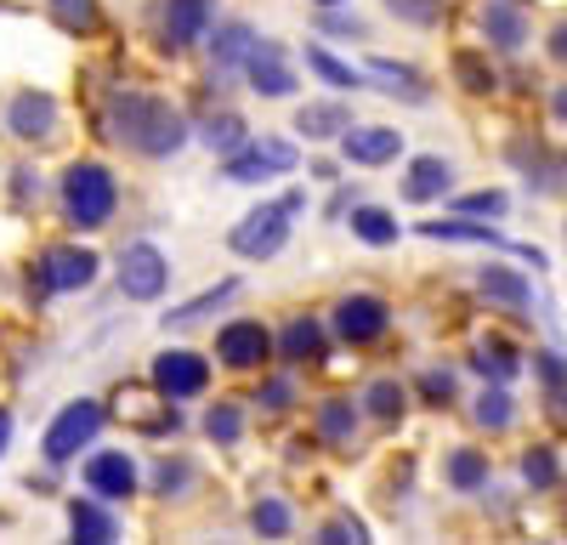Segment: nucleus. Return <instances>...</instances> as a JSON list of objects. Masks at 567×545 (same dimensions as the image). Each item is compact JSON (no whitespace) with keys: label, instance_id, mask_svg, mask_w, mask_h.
Instances as JSON below:
<instances>
[{"label":"nucleus","instance_id":"30","mask_svg":"<svg viewBox=\"0 0 567 545\" xmlns=\"http://www.w3.org/2000/svg\"><path fill=\"white\" fill-rule=\"evenodd\" d=\"M477 370L494 376V381H511V376H516V352H511L505 341H483V347H477Z\"/></svg>","mask_w":567,"mask_h":545},{"label":"nucleus","instance_id":"23","mask_svg":"<svg viewBox=\"0 0 567 545\" xmlns=\"http://www.w3.org/2000/svg\"><path fill=\"white\" fill-rule=\"evenodd\" d=\"M420 234L425 239H460V245H505L494 227H483V222H425Z\"/></svg>","mask_w":567,"mask_h":545},{"label":"nucleus","instance_id":"11","mask_svg":"<svg viewBox=\"0 0 567 545\" xmlns=\"http://www.w3.org/2000/svg\"><path fill=\"white\" fill-rule=\"evenodd\" d=\"M97 256L91 250H52L45 256V267H40V285L45 290H85L91 279H97Z\"/></svg>","mask_w":567,"mask_h":545},{"label":"nucleus","instance_id":"31","mask_svg":"<svg viewBox=\"0 0 567 545\" xmlns=\"http://www.w3.org/2000/svg\"><path fill=\"white\" fill-rule=\"evenodd\" d=\"M205 432L216 438V443H239V432H245V415L233 403H216L210 415H205Z\"/></svg>","mask_w":567,"mask_h":545},{"label":"nucleus","instance_id":"24","mask_svg":"<svg viewBox=\"0 0 567 545\" xmlns=\"http://www.w3.org/2000/svg\"><path fill=\"white\" fill-rule=\"evenodd\" d=\"M307 69H312L318 80H329V85H336V91H358V85H363V74H358V69H347L341 58H329V52H318V45H312V52H307Z\"/></svg>","mask_w":567,"mask_h":545},{"label":"nucleus","instance_id":"22","mask_svg":"<svg viewBox=\"0 0 567 545\" xmlns=\"http://www.w3.org/2000/svg\"><path fill=\"white\" fill-rule=\"evenodd\" d=\"M278 352L290 358V363H307V358H323V330L312 325V318H296L290 330H284V341H278Z\"/></svg>","mask_w":567,"mask_h":545},{"label":"nucleus","instance_id":"47","mask_svg":"<svg viewBox=\"0 0 567 545\" xmlns=\"http://www.w3.org/2000/svg\"><path fill=\"white\" fill-rule=\"evenodd\" d=\"M7 438H12V415H0V454H7Z\"/></svg>","mask_w":567,"mask_h":545},{"label":"nucleus","instance_id":"33","mask_svg":"<svg viewBox=\"0 0 567 545\" xmlns=\"http://www.w3.org/2000/svg\"><path fill=\"white\" fill-rule=\"evenodd\" d=\"M511 415H516V409H511V398H505L499 387L477 398V421H483L488 432H505V426H511Z\"/></svg>","mask_w":567,"mask_h":545},{"label":"nucleus","instance_id":"18","mask_svg":"<svg viewBox=\"0 0 567 545\" xmlns=\"http://www.w3.org/2000/svg\"><path fill=\"white\" fill-rule=\"evenodd\" d=\"M477 285H483V296H494V301H505V307H516V312L534 301L528 279H523V272H511V267H483Z\"/></svg>","mask_w":567,"mask_h":545},{"label":"nucleus","instance_id":"27","mask_svg":"<svg viewBox=\"0 0 567 545\" xmlns=\"http://www.w3.org/2000/svg\"><path fill=\"white\" fill-rule=\"evenodd\" d=\"M449 483L454 489H483L488 483V461H483L477 449H460L454 461H449Z\"/></svg>","mask_w":567,"mask_h":545},{"label":"nucleus","instance_id":"35","mask_svg":"<svg viewBox=\"0 0 567 545\" xmlns=\"http://www.w3.org/2000/svg\"><path fill=\"white\" fill-rule=\"evenodd\" d=\"M52 12L63 29H91L97 23V0H52Z\"/></svg>","mask_w":567,"mask_h":545},{"label":"nucleus","instance_id":"37","mask_svg":"<svg viewBox=\"0 0 567 545\" xmlns=\"http://www.w3.org/2000/svg\"><path fill=\"white\" fill-rule=\"evenodd\" d=\"M256 528H261L267 539L290 534V506H284V500H261V506H256Z\"/></svg>","mask_w":567,"mask_h":545},{"label":"nucleus","instance_id":"1","mask_svg":"<svg viewBox=\"0 0 567 545\" xmlns=\"http://www.w3.org/2000/svg\"><path fill=\"white\" fill-rule=\"evenodd\" d=\"M114 136L120 143H131L136 154H176L187 143V120L159 103V97H120L114 103Z\"/></svg>","mask_w":567,"mask_h":545},{"label":"nucleus","instance_id":"8","mask_svg":"<svg viewBox=\"0 0 567 545\" xmlns=\"http://www.w3.org/2000/svg\"><path fill=\"white\" fill-rule=\"evenodd\" d=\"M272 171H296L290 143H250V148H233V160H227V182H261Z\"/></svg>","mask_w":567,"mask_h":545},{"label":"nucleus","instance_id":"4","mask_svg":"<svg viewBox=\"0 0 567 545\" xmlns=\"http://www.w3.org/2000/svg\"><path fill=\"white\" fill-rule=\"evenodd\" d=\"M103 432V403L97 398H80V403H69L63 415L52 421V432H45V461H74V454Z\"/></svg>","mask_w":567,"mask_h":545},{"label":"nucleus","instance_id":"28","mask_svg":"<svg viewBox=\"0 0 567 545\" xmlns=\"http://www.w3.org/2000/svg\"><path fill=\"white\" fill-rule=\"evenodd\" d=\"M205 143L221 148V154L245 148V120H239V114H216V120H205Z\"/></svg>","mask_w":567,"mask_h":545},{"label":"nucleus","instance_id":"9","mask_svg":"<svg viewBox=\"0 0 567 545\" xmlns=\"http://www.w3.org/2000/svg\"><path fill=\"white\" fill-rule=\"evenodd\" d=\"M398 148H403V131H386V125H347L341 131V154L352 160V165H386V160H398Z\"/></svg>","mask_w":567,"mask_h":545},{"label":"nucleus","instance_id":"42","mask_svg":"<svg viewBox=\"0 0 567 545\" xmlns=\"http://www.w3.org/2000/svg\"><path fill=\"white\" fill-rule=\"evenodd\" d=\"M323 539H329V545H341V539H363V523H329V528H323Z\"/></svg>","mask_w":567,"mask_h":545},{"label":"nucleus","instance_id":"29","mask_svg":"<svg viewBox=\"0 0 567 545\" xmlns=\"http://www.w3.org/2000/svg\"><path fill=\"white\" fill-rule=\"evenodd\" d=\"M318 426H323V438H329V443H341V438H352V426H358V409H352L347 398H336V403H323Z\"/></svg>","mask_w":567,"mask_h":545},{"label":"nucleus","instance_id":"2","mask_svg":"<svg viewBox=\"0 0 567 545\" xmlns=\"http://www.w3.org/2000/svg\"><path fill=\"white\" fill-rule=\"evenodd\" d=\"M301 210V194H284L278 205H261V210H250L239 227H233V250L239 256H250V261H267V256H278L284 245H290V216Z\"/></svg>","mask_w":567,"mask_h":545},{"label":"nucleus","instance_id":"41","mask_svg":"<svg viewBox=\"0 0 567 545\" xmlns=\"http://www.w3.org/2000/svg\"><path fill=\"white\" fill-rule=\"evenodd\" d=\"M534 363H539V376H545V381H550V387H561V381H567V363H561V358H556V352H539V358H534Z\"/></svg>","mask_w":567,"mask_h":545},{"label":"nucleus","instance_id":"13","mask_svg":"<svg viewBox=\"0 0 567 545\" xmlns=\"http://www.w3.org/2000/svg\"><path fill=\"white\" fill-rule=\"evenodd\" d=\"M7 120H12V131L23 136V143H45V136H52V125H58V103L45 97V91H23Z\"/></svg>","mask_w":567,"mask_h":545},{"label":"nucleus","instance_id":"20","mask_svg":"<svg viewBox=\"0 0 567 545\" xmlns=\"http://www.w3.org/2000/svg\"><path fill=\"white\" fill-rule=\"evenodd\" d=\"M352 234H358L363 245H398V222H392V210H381V205H358V210H352Z\"/></svg>","mask_w":567,"mask_h":545},{"label":"nucleus","instance_id":"43","mask_svg":"<svg viewBox=\"0 0 567 545\" xmlns=\"http://www.w3.org/2000/svg\"><path fill=\"white\" fill-rule=\"evenodd\" d=\"M425 392H432V398H454V376H425Z\"/></svg>","mask_w":567,"mask_h":545},{"label":"nucleus","instance_id":"34","mask_svg":"<svg viewBox=\"0 0 567 545\" xmlns=\"http://www.w3.org/2000/svg\"><path fill=\"white\" fill-rule=\"evenodd\" d=\"M386 7H392L403 23H414V29H432V23L443 18V0H386Z\"/></svg>","mask_w":567,"mask_h":545},{"label":"nucleus","instance_id":"16","mask_svg":"<svg viewBox=\"0 0 567 545\" xmlns=\"http://www.w3.org/2000/svg\"><path fill=\"white\" fill-rule=\"evenodd\" d=\"M449 182H454L449 160H437V154H425V160H414V165H409V182H403V199L425 205V199H437V194L449 188Z\"/></svg>","mask_w":567,"mask_h":545},{"label":"nucleus","instance_id":"14","mask_svg":"<svg viewBox=\"0 0 567 545\" xmlns=\"http://www.w3.org/2000/svg\"><path fill=\"white\" fill-rule=\"evenodd\" d=\"M85 483L97 500H125L136 489V466H131V454H97V461L85 466Z\"/></svg>","mask_w":567,"mask_h":545},{"label":"nucleus","instance_id":"7","mask_svg":"<svg viewBox=\"0 0 567 545\" xmlns=\"http://www.w3.org/2000/svg\"><path fill=\"white\" fill-rule=\"evenodd\" d=\"M245 74H250V85L261 91V97H290V91H296V74H290V63H284V52L272 40H250Z\"/></svg>","mask_w":567,"mask_h":545},{"label":"nucleus","instance_id":"32","mask_svg":"<svg viewBox=\"0 0 567 545\" xmlns=\"http://www.w3.org/2000/svg\"><path fill=\"white\" fill-rule=\"evenodd\" d=\"M369 74H381V80H392L386 91H403L409 103H425V85H420V74H414V69H398V63H386V58H381V63H374Z\"/></svg>","mask_w":567,"mask_h":545},{"label":"nucleus","instance_id":"38","mask_svg":"<svg viewBox=\"0 0 567 545\" xmlns=\"http://www.w3.org/2000/svg\"><path fill=\"white\" fill-rule=\"evenodd\" d=\"M523 472H528L534 489H550V483H556V454H550V449H534L528 461H523Z\"/></svg>","mask_w":567,"mask_h":545},{"label":"nucleus","instance_id":"6","mask_svg":"<svg viewBox=\"0 0 567 545\" xmlns=\"http://www.w3.org/2000/svg\"><path fill=\"white\" fill-rule=\"evenodd\" d=\"M205 381H210V363L199 358V352H182V347H171V352H159L154 358V387L176 403V398H194V392H205Z\"/></svg>","mask_w":567,"mask_h":545},{"label":"nucleus","instance_id":"26","mask_svg":"<svg viewBox=\"0 0 567 545\" xmlns=\"http://www.w3.org/2000/svg\"><path fill=\"white\" fill-rule=\"evenodd\" d=\"M227 296H239V279H227V285H216V290H205V296H194L187 307H176V312H165V325H194L199 312H210V307H221Z\"/></svg>","mask_w":567,"mask_h":545},{"label":"nucleus","instance_id":"19","mask_svg":"<svg viewBox=\"0 0 567 545\" xmlns=\"http://www.w3.org/2000/svg\"><path fill=\"white\" fill-rule=\"evenodd\" d=\"M483 29H488V40L499 45V52H516V45L528 40V23H523V12H516V7H505V0H494V7H488Z\"/></svg>","mask_w":567,"mask_h":545},{"label":"nucleus","instance_id":"25","mask_svg":"<svg viewBox=\"0 0 567 545\" xmlns=\"http://www.w3.org/2000/svg\"><path fill=\"white\" fill-rule=\"evenodd\" d=\"M250 29L245 23H227V29H216V69H233V63H245V52H250Z\"/></svg>","mask_w":567,"mask_h":545},{"label":"nucleus","instance_id":"45","mask_svg":"<svg viewBox=\"0 0 567 545\" xmlns=\"http://www.w3.org/2000/svg\"><path fill=\"white\" fill-rule=\"evenodd\" d=\"M284 398H290V381H272V387H267V403L284 409Z\"/></svg>","mask_w":567,"mask_h":545},{"label":"nucleus","instance_id":"10","mask_svg":"<svg viewBox=\"0 0 567 545\" xmlns=\"http://www.w3.org/2000/svg\"><path fill=\"white\" fill-rule=\"evenodd\" d=\"M386 301L381 296H347L341 307H336V330L347 336V341H374L386 330Z\"/></svg>","mask_w":567,"mask_h":545},{"label":"nucleus","instance_id":"46","mask_svg":"<svg viewBox=\"0 0 567 545\" xmlns=\"http://www.w3.org/2000/svg\"><path fill=\"white\" fill-rule=\"evenodd\" d=\"M556 120H561V125H567V85H561V91H556Z\"/></svg>","mask_w":567,"mask_h":545},{"label":"nucleus","instance_id":"3","mask_svg":"<svg viewBox=\"0 0 567 545\" xmlns=\"http://www.w3.org/2000/svg\"><path fill=\"white\" fill-rule=\"evenodd\" d=\"M114 199H120V188H114V176L103 165H69V176H63V210H69L74 227H103L114 216Z\"/></svg>","mask_w":567,"mask_h":545},{"label":"nucleus","instance_id":"44","mask_svg":"<svg viewBox=\"0 0 567 545\" xmlns=\"http://www.w3.org/2000/svg\"><path fill=\"white\" fill-rule=\"evenodd\" d=\"M550 58H556V63H567V23L550 34Z\"/></svg>","mask_w":567,"mask_h":545},{"label":"nucleus","instance_id":"17","mask_svg":"<svg viewBox=\"0 0 567 545\" xmlns=\"http://www.w3.org/2000/svg\"><path fill=\"white\" fill-rule=\"evenodd\" d=\"M352 125V114L341 109V103H307L301 114H296V131L307 136V143H329V136H341Z\"/></svg>","mask_w":567,"mask_h":545},{"label":"nucleus","instance_id":"5","mask_svg":"<svg viewBox=\"0 0 567 545\" xmlns=\"http://www.w3.org/2000/svg\"><path fill=\"white\" fill-rule=\"evenodd\" d=\"M165 279H171V261H165V250L159 245H131L125 250V261H120V290L125 296H136V301H154L159 290H165Z\"/></svg>","mask_w":567,"mask_h":545},{"label":"nucleus","instance_id":"15","mask_svg":"<svg viewBox=\"0 0 567 545\" xmlns=\"http://www.w3.org/2000/svg\"><path fill=\"white\" fill-rule=\"evenodd\" d=\"M210 29V0H171V12H165V45H199Z\"/></svg>","mask_w":567,"mask_h":545},{"label":"nucleus","instance_id":"21","mask_svg":"<svg viewBox=\"0 0 567 545\" xmlns=\"http://www.w3.org/2000/svg\"><path fill=\"white\" fill-rule=\"evenodd\" d=\"M69 528H74V539H91V545L114 539V517L103 506H91V500H74L69 506Z\"/></svg>","mask_w":567,"mask_h":545},{"label":"nucleus","instance_id":"12","mask_svg":"<svg viewBox=\"0 0 567 545\" xmlns=\"http://www.w3.org/2000/svg\"><path fill=\"white\" fill-rule=\"evenodd\" d=\"M216 352H221V363H233V370H250V363H261L272 352V336L245 318V325H227L216 336Z\"/></svg>","mask_w":567,"mask_h":545},{"label":"nucleus","instance_id":"40","mask_svg":"<svg viewBox=\"0 0 567 545\" xmlns=\"http://www.w3.org/2000/svg\"><path fill=\"white\" fill-rule=\"evenodd\" d=\"M454 69H460V80H465L471 91H488V85H494V74H488V69H483L477 58H460Z\"/></svg>","mask_w":567,"mask_h":545},{"label":"nucleus","instance_id":"36","mask_svg":"<svg viewBox=\"0 0 567 545\" xmlns=\"http://www.w3.org/2000/svg\"><path fill=\"white\" fill-rule=\"evenodd\" d=\"M369 409H374L381 421L403 415V387H398V381H374V387H369Z\"/></svg>","mask_w":567,"mask_h":545},{"label":"nucleus","instance_id":"39","mask_svg":"<svg viewBox=\"0 0 567 545\" xmlns=\"http://www.w3.org/2000/svg\"><path fill=\"white\" fill-rule=\"evenodd\" d=\"M505 194H471V199H460V210H477V216H505Z\"/></svg>","mask_w":567,"mask_h":545},{"label":"nucleus","instance_id":"48","mask_svg":"<svg viewBox=\"0 0 567 545\" xmlns=\"http://www.w3.org/2000/svg\"><path fill=\"white\" fill-rule=\"evenodd\" d=\"M318 7H341V0H318Z\"/></svg>","mask_w":567,"mask_h":545}]
</instances>
